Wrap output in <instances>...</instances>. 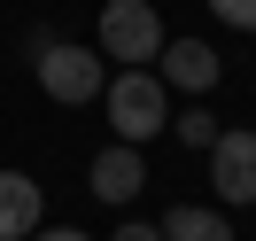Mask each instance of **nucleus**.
<instances>
[{
	"label": "nucleus",
	"mask_w": 256,
	"mask_h": 241,
	"mask_svg": "<svg viewBox=\"0 0 256 241\" xmlns=\"http://www.w3.org/2000/svg\"><path fill=\"white\" fill-rule=\"evenodd\" d=\"M39 86H47L54 101H101L109 63H101V47H47L39 55Z\"/></svg>",
	"instance_id": "nucleus-3"
},
{
	"label": "nucleus",
	"mask_w": 256,
	"mask_h": 241,
	"mask_svg": "<svg viewBox=\"0 0 256 241\" xmlns=\"http://www.w3.org/2000/svg\"><path fill=\"white\" fill-rule=\"evenodd\" d=\"M116 241H163V225H116Z\"/></svg>",
	"instance_id": "nucleus-12"
},
{
	"label": "nucleus",
	"mask_w": 256,
	"mask_h": 241,
	"mask_svg": "<svg viewBox=\"0 0 256 241\" xmlns=\"http://www.w3.org/2000/svg\"><path fill=\"white\" fill-rule=\"evenodd\" d=\"M86 187H94L101 202H132V194L148 187V163H140V148H132V140H109V148L94 156V171H86Z\"/></svg>",
	"instance_id": "nucleus-6"
},
{
	"label": "nucleus",
	"mask_w": 256,
	"mask_h": 241,
	"mask_svg": "<svg viewBox=\"0 0 256 241\" xmlns=\"http://www.w3.org/2000/svg\"><path fill=\"white\" fill-rule=\"evenodd\" d=\"M210 16H218L225 32H256V0H210Z\"/></svg>",
	"instance_id": "nucleus-10"
},
{
	"label": "nucleus",
	"mask_w": 256,
	"mask_h": 241,
	"mask_svg": "<svg viewBox=\"0 0 256 241\" xmlns=\"http://www.w3.org/2000/svg\"><path fill=\"white\" fill-rule=\"evenodd\" d=\"M163 55V16L156 0H109L101 8V63H156Z\"/></svg>",
	"instance_id": "nucleus-2"
},
{
	"label": "nucleus",
	"mask_w": 256,
	"mask_h": 241,
	"mask_svg": "<svg viewBox=\"0 0 256 241\" xmlns=\"http://www.w3.org/2000/svg\"><path fill=\"white\" fill-rule=\"evenodd\" d=\"M210 187H218V202H240V210L256 202V132H240V125L218 132V148H210Z\"/></svg>",
	"instance_id": "nucleus-4"
},
{
	"label": "nucleus",
	"mask_w": 256,
	"mask_h": 241,
	"mask_svg": "<svg viewBox=\"0 0 256 241\" xmlns=\"http://www.w3.org/2000/svg\"><path fill=\"white\" fill-rule=\"evenodd\" d=\"M163 241H233V225H225L218 210H186L178 202L171 218H163Z\"/></svg>",
	"instance_id": "nucleus-8"
},
{
	"label": "nucleus",
	"mask_w": 256,
	"mask_h": 241,
	"mask_svg": "<svg viewBox=\"0 0 256 241\" xmlns=\"http://www.w3.org/2000/svg\"><path fill=\"white\" fill-rule=\"evenodd\" d=\"M39 210H47V194H39L32 171H0V241H32Z\"/></svg>",
	"instance_id": "nucleus-7"
},
{
	"label": "nucleus",
	"mask_w": 256,
	"mask_h": 241,
	"mask_svg": "<svg viewBox=\"0 0 256 241\" xmlns=\"http://www.w3.org/2000/svg\"><path fill=\"white\" fill-rule=\"evenodd\" d=\"M218 117H210V109H186V117H178V140H186V148H218Z\"/></svg>",
	"instance_id": "nucleus-9"
},
{
	"label": "nucleus",
	"mask_w": 256,
	"mask_h": 241,
	"mask_svg": "<svg viewBox=\"0 0 256 241\" xmlns=\"http://www.w3.org/2000/svg\"><path fill=\"white\" fill-rule=\"evenodd\" d=\"M32 241H94V233H78V225H39Z\"/></svg>",
	"instance_id": "nucleus-11"
},
{
	"label": "nucleus",
	"mask_w": 256,
	"mask_h": 241,
	"mask_svg": "<svg viewBox=\"0 0 256 241\" xmlns=\"http://www.w3.org/2000/svg\"><path fill=\"white\" fill-rule=\"evenodd\" d=\"M101 101H109V125H116V140H156L163 125H171V94H163V78L156 70H116L109 86H101Z\"/></svg>",
	"instance_id": "nucleus-1"
},
{
	"label": "nucleus",
	"mask_w": 256,
	"mask_h": 241,
	"mask_svg": "<svg viewBox=\"0 0 256 241\" xmlns=\"http://www.w3.org/2000/svg\"><path fill=\"white\" fill-rule=\"evenodd\" d=\"M156 78L178 86V94H210V86H218V47H202V39H163Z\"/></svg>",
	"instance_id": "nucleus-5"
}]
</instances>
